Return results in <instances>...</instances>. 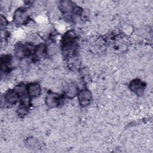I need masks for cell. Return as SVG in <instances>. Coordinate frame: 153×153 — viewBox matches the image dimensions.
I'll use <instances>...</instances> for the list:
<instances>
[{"instance_id": "5b68a950", "label": "cell", "mask_w": 153, "mask_h": 153, "mask_svg": "<svg viewBox=\"0 0 153 153\" xmlns=\"http://www.w3.org/2000/svg\"><path fill=\"white\" fill-rule=\"evenodd\" d=\"M4 99L9 104H14L16 103L18 99V94L16 92L10 90L6 93Z\"/></svg>"}, {"instance_id": "52a82bcc", "label": "cell", "mask_w": 153, "mask_h": 153, "mask_svg": "<svg viewBox=\"0 0 153 153\" xmlns=\"http://www.w3.org/2000/svg\"><path fill=\"white\" fill-rule=\"evenodd\" d=\"M76 91H77V87L73 84H71L69 85H68L66 90V94H68L69 96H71V97L74 96V95H75V94L76 93Z\"/></svg>"}, {"instance_id": "277c9868", "label": "cell", "mask_w": 153, "mask_h": 153, "mask_svg": "<svg viewBox=\"0 0 153 153\" xmlns=\"http://www.w3.org/2000/svg\"><path fill=\"white\" fill-rule=\"evenodd\" d=\"M27 14L24 10L19 9L16 11L14 14V20L16 23L19 24L23 23L27 20Z\"/></svg>"}, {"instance_id": "7a4b0ae2", "label": "cell", "mask_w": 153, "mask_h": 153, "mask_svg": "<svg viewBox=\"0 0 153 153\" xmlns=\"http://www.w3.org/2000/svg\"><path fill=\"white\" fill-rule=\"evenodd\" d=\"M130 88L135 93L140 95L142 94L144 90L143 83L139 79H135L130 82Z\"/></svg>"}, {"instance_id": "6da1fadb", "label": "cell", "mask_w": 153, "mask_h": 153, "mask_svg": "<svg viewBox=\"0 0 153 153\" xmlns=\"http://www.w3.org/2000/svg\"><path fill=\"white\" fill-rule=\"evenodd\" d=\"M91 93L86 90L81 91L78 94V100L81 105H87L91 100Z\"/></svg>"}, {"instance_id": "3957f363", "label": "cell", "mask_w": 153, "mask_h": 153, "mask_svg": "<svg viewBox=\"0 0 153 153\" xmlns=\"http://www.w3.org/2000/svg\"><path fill=\"white\" fill-rule=\"evenodd\" d=\"M59 100H60L58 94L54 93H51L48 94L46 98V102L47 105L51 107L57 106L59 104Z\"/></svg>"}, {"instance_id": "8992f818", "label": "cell", "mask_w": 153, "mask_h": 153, "mask_svg": "<svg viewBox=\"0 0 153 153\" xmlns=\"http://www.w3.org/2000/svg\"><path fill=\"white\" fill-rule=\"evenodd\" d=\"M41 93V88L38 84H32L28 87V93L30 96L36 97L39 95Z\"/></svg>"}]
</instances>
